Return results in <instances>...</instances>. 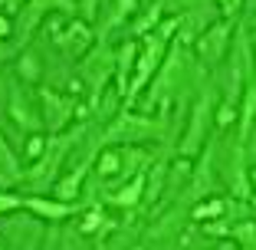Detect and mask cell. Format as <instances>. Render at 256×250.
<instances>
[{
    "instance_id": "16",
    "label": "cell",
    "mask_w": 256,
    "mask_h": 250,
    "mask_svg": "<svg viewBox=\"0 0 256 250\" xmlns=\"http://www.w3.org/2000/svg\"><path fill=\"white\" fill-rule=\"evenodd\" d=\"M217 4H220L224 20H230V23H234L236 17H240V10H243V0H217Z\"/></svg>"
},
{
    "instance_id": "18",
    "label": "cell",
    "mask_w": 256,
    "mask_h": 250,
    "mask_svg": "<svg viewBox=\"0 0 256 250\" xmlns=\"http://www.w3.org/2000/svg\"><path fill=\"white\" fill-rule=\"evenodd\" d=\"M20 204H23V197H16V194H0V214L14 211V207H20Z\"/></svg>"
},
{
    "instance_id": "9",
    "label": "cell",
    "mask_w": 256,
    "mask_h": 250,
    "mask_svg": "<svg viewBox=\"0 0 256 250\" xmlns=\"http://www.w3.org/2000/svg\"><path fill=\"white\" fill-rule=\"evenodd\" d=\"M135 56H138V43H132V40H128V43L122 46V53H118V66H115V73H118V86H122V96L128 92V83H132V76H135Z\"/></svg>"
},
{
    "instance_id": "13",
    "label": "cell",
    "mask_w": 256,
    "mask_h": 250,
    "mask_svg": "<svg viewBox=\"0 0 256 250\" xmlns=\"http://www.w3.org/2000/svg\"><path fill=\"white\" fill-rule=\"evenodd\" d=\"M86 171H89V161H82V165H79V168H76V171L66 178V181L56 184V197H60V201H72V197L79 194V188H82Z\"/></svg>"
},
{
    "instance_id": "1",
    "label": "cell",
    "mask_w": 256,
    "mask_h": 250,
    "mask_svg": "<svg viewBox=\"0 0 256 250\" xmlns=\"http://www.w3.org/2000/svg\"><path fill=\"white\" fill-rule=\"evenodd\" d=\"M69 142H72V135H56V138H50L46 152L40 155L36 165L30 168V174H23L20 181H30V184H46V181H53L56 171H60V161L66 158Z\"/></svg>"
},
{
    "instance_id": "3",
    "label": "cell",
    "mask_w": 256,
    "mask_h": 250,
    "mask_svg": "<svg viewBox=\"0 0 256 250\" xmlns=\"http://www.w3.org/2000/svg\"><path fill=\"white\" fill-rule=\"evenodd\" d=\"M230 27H234L230 20H220V23L207 27V30L197 37L194 46H197V53H200V60L207 63V66H217L226 56V50H230Z\"/></svg>"
},
{
    "instance_id": "11",
    "label": "cell",
    "mask_w": 256,
    "mask_h": 250,
    "mask_svg": "<svg viewBox=\"0 0 256 250\" xmlns=\"http://www.w3.org/2000/svg\"><path fill=\"white\" fill-rule=\"evenodd\" d=\"M23 207H30L33 214H40V217H66V214H72V207L66 204V201H43V197H23Z\"/></svg>"
},
{
    "instance_id": "8",
    "label": "cell",
    "mask_w": 256,
    "mask_h": 250,
    "mask_svg": "<svg viewBox=\"0 0 256 250\" xmlns=\"http://www.w3.org/2000/svg\"><path fill=\"white\" fill-rule=\"evenodd\" d=\"M240 125H236V142H246L250 138V129H253L256 122V79H250L246 89H243V99H240Z\"/></svg>"
},
{
    "instance_id": "2",
    "label": "cell",
    "mask_w": 256,
    "mask_h": 250,
    "mask_svg": "<svg viewBox=\"0 0 256 250\" xmlns=\"http://www.w3.org/2000/svg\"><path fill=\"white\" fill-rule=\"evenodd\" d=\"M158 135V122L148 119V115H118V119L108 125L106 132V142H138V138H151Z\"/></svg>"
},
{
    "instance_id": "17",
    "label": "cell",
    "mask_w": 256,
    "mask_h": 250,
    "mask_svg": "<svg viewBox=\"0 0 256 250\" xmlns=\"http://www.w3.org/2000/svg\"><path fill=\"white\" fill-rule=\"evenodd\" d=\"M46 145H50V142H43V138H33V142L26 145V152H23V155H26V158H30V161H36L40 155L46 152Z\"/></svg>"
},
{
    "instance_id": "24",
    "label": "cell",
    "mask_w": 256,
    "mask_h": 250,
    "mask_svg": "<svg viewBox=\"0 0 256 250\" xmlns=\"http://www.w3.org/2000/svg\"><path fill=\"white\" fill-rule=\"evenodd\" d=\"M46 250H50V247H46Z\"/></svg>"
},
{
    "instance_id": "10",
    "label": "cell",
    "mask_w": 256,
    "mask_h": 250,
    "mask_svg": "<svg viewBox=\"0 0 256 250\" xmlns=\"http://www.w3.org/2000/svg\"><path fill=\"white\" fill-rule=\"evenodd\" d=\"M144 178H148V174H132V184L122 188V191H115V194L108 197V204H115V207H135V204H142Z\"/></svg>"
},
{
    "instance_id": "14",
    "label": "cell",
    "mask_w": 256,
    "mask_h": 250,
    "mask_svg": "<svg viewBox=\"0 0 256 250\" xmlns=\"http://www.w3.org/2000/svg\"><path fill=\"white\" fill-rule=\"evenodd\" d=\"M135 7H138V0H115V7L108 10V27H106V30L118 27V23L125 20L128 14H135Z\"/></svg>"
},
{
    "instance_id": "15",
    "label": "cell",
    "mask_w": 256,
    "mask_h": 250,
    "mask_svg": "<svg viewBox=\"0 0 256 250\" xmlns=\"http://www.w3.org/2000/svg\"><path fill=\"white\" fill-rule=\"evenodd\" d=\"M217 214H226V201H210L207 207H194V217H217Z\"/></svg>"
},
{
    "instance_id": "22",
    "label": "cell",
    "mask_w": 256,
    "mask_h": 250,
    "mask_svg": "<svg viewBox=\"0 0 256 250\" xmlns=\"http://www.w3.org/2000/svg\"><path fill=\"white\" fill-rule=\"evenodd\" d=\"M92 7H96V4H92V0H86V10H89V14H92Z\"/></svg>"
},
{
    "instance_id": "6",
    "label": "cell",
    "mask_w": 256,
    "mask_h": 250,
    "mask_svg": "<svg viewBox=\"0 0 256 250\" xmlns=\"http://www.w3.org/2000/svg\"><path fill=\"white\" fill-rule=\"evenodd\" d=\"M53 40H56V46H60V50L82 56V53H86V46L92 43V30H89V27H82L79 20H69V23H66V30L56 33Z\"/></svg>"
},
{
    "instance_id": "21",
    "label": "cell",
    "mask_w": 256,
    "mask_h": 250,
    "mask_svg": "<svg viewBox=\"0 0 256 250\" xmlns=\"http://www.w3.org/2000/svg\"><path fill=\"white\" fill-rule=\"evenodd\" d=\"M217 250H234V243H220V247Z\"/></svg>"
},
{
    "instance_id": "12",
    "label": "cell",
    "mask_w": 256,
    "mask_h": 250,
    "mask_svg": "<svg viewBox=\"0 0 256 250\" xmlns=\"http://www.w3.org/2000/svg\"><path fill=\"white\" fill-rule=\"evenodd\" d=\"M96 171H98V178H102V181H108V178H115V174H128V168H125V148H122V152H115V148L102 152Z\"/></svg>"
},
{
    "instance_id": "23",
    "label": "cell",
    "mask_w": 256,
    "mask_h": 250,
    "mask_svg": "<svg viewBox=\"0 0 256 250\" xmlns=\"http://www.w3.org/2000/svg\"><path fill=\"white\" fill-rule=\"evenodd\" d=\"M0 250H4V243H0Z\"/></svg>"
},
{
    "instance_id": "4",
    "label": "cell",
    "mask_w": 256,
    "mask_h": 250,
    "mask_svg": "<svg viewBox=\"0 0 256 250\" xmlns=\"http://www.w3.org/2000/svg\"><path fill=\"white\" fill-rule=\"evenodd\" d=\"M210 96H200L197 99V106H194V112H190V125H188V135H184V142H181V158H194L197 152H200V145H204V138H207V119H210Z\"/></svg>"
},
{
    "instance_id": "5",
    "label": "cell",
    "mask_w": 256,
    "mask_h": 250,
    "mask_svg": "<svg viewBox=\"0 0 256 250\" xmlns=\"http://www.w3.org/2000/svg\"><path fill=\"white\" fill-rule=\"evenodd\" d=\"M40 102H43V109H46V122H50L53 132H60L62 125H66L72 109H76L66 96H60V92H53V89H40Z\"/></svg>"
},
{
    "instance_id": "20",
    "label": "cell",
    "mask_w": 256,
    "mask_h": 250,
    "mask_svg": "<svg viewBox=\"0 0 256 250\" xmlns=\"http://www.w3.org/2000/svg\"><path fill=\"white\" fill-rule=\"evenodd\" d=\"M7 30H10V23L4 20V17H0V37H7Z\"/></svg>"
},
{
    "instance_id": "7",
    "label": "cell",
    "mask_w": 256,
    "mask_h": 250,
    "mask_svg": "<svg viewBox=\"0 0 256 250\" xmlns=\"http://www.w3.org/2000/svg\"><path fill=\"white\" fill-rule=\"evenodd\" d=\"M10 115L16 119V125H23V129H30V132H36L40 122H43L40 112H36V106H33V99L20 89L10 92Z\"/></svg>"
},
{
    "instance_id": "19",
    "label": "cell",
    "mask_w": 256,
    "mask_h": 250,
    "mask_svg": "<svg viewBox=\"0 0 256 250\" xmlns=\"http://www.w3.org/2000/svg\"><path fill=\"white\" fill-rule=\"evenodd\" d=\"M250 197L256 201V165L250 168Z\"/></svg>"
}]
</instances>
